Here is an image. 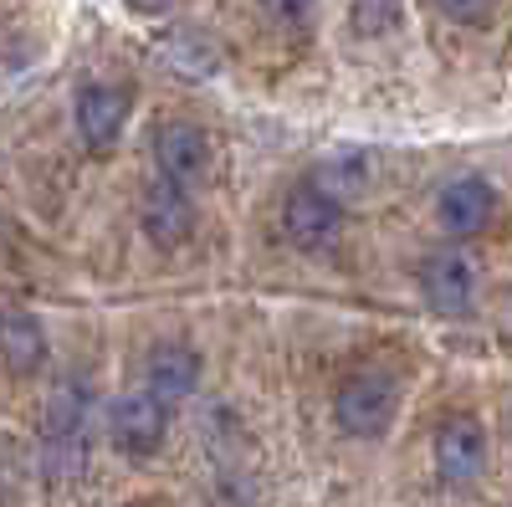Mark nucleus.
Returning <instances> with one entry per match:
<instances>
[{"instance_id": "obj_5", "label": "nucleus", "mask_w": 512, "mask_h": 507, "mask_svg": "<svg viewBox=\"0 0 512 507\" xmlns=\"http://www.w3.org/2000/svg\"><path fill=\"white\" fill-rule=\"evenodd\" d=\"M154 159H159V175L169 185H200L210 175V134L200 129V123L190 118H169L159 123V134H154Z\"/></svg>"}, {"instance_id": "obj_2", "label": "nucleus", "mask_w": 512, "mask_h": 507, "mask_svg": "<svg viewBox=\"0 0 512 507\" xmlns=\"http://www.w3.org/2000/svg\"><path fill=\"white\" fill-rule=\"evenodd\" d=\"M82 451H88V390L57 385L47 405V467L52 477L82 472Z\"/></svg>"}, {"instance_id": "obj_6", "label": "nucleus", "mask_w": 512, "mask_h": 507, "mask_svg": "<svg viewBox=\"0 0 512 507\" xmlns=\"http://www.w3.org/2000/svg\"><path fill=\"white\" fill-rule=\"evenodd\" d=\"M128 113H134V93L118 88V82H88L77 93V134L93 154H108L123 134Z\"/></svg>"}, {"instance_id": "obj_7", "label": "nucleus", "mask_w": 512, "mask_h": 507, "mask_svg": "<svg viewBox=\"0 0 512 507\" xmlns=\"http://www.w3.org/2000/svg\"><path fill=\"white\" fill-rule=\"evenodd\" d=\"M482 467H487V431H482V420L451 415L446 426L436 431V472H441V482H451V487L477 482Z\"/></svg>"}, {"instance_id": "obj_9", "label": "nucleus", "mask_w": 512, "mask_h": 507, "mask_svg": "<svg viewBox=\"0 0 512 507\" xmlns=\"http://www.w3.org/2000/svg\"><path fill=\"white\" fill-rule=\"evenodd\" d=\"M492 216H497V195H492V185L477 180V175L451 180V185L441 190V200H436V221H441V231L456 236V241L482 236V231L492 226Z\"/></svg>"}, {"instance_id": "obj_3", "label": "nucleus", "mask_w": 512, "mask_h": 507, "mask_svg": "<svg viewBox=\"0 0 512 507\" xmlns=\"http://www.w3.org/2000/svg\"><path fill=\"white\" fill-rule=\"evenodd\" d=\"M164 431H169V405L154 400L149 390H134V395H118L113 410H108V441L123 451V456H154L164 446Z\"/></svg>"}, {"instance_id": "obj_10", "label": "nucleus", "mask_w": 512, "mask_h": 507, "mask_svg": "<svg viewBox=\"0 0 512 507\" xmlns=\"http://www.w3.org/2000/svg\"><path fill=\"white\" fill-rule=\"evenodd\" d=\"M144 231H149L154 246H180V241H190V231H195L190 190L169 185V180L149 185V195H144Z\"/></svg>"}, {"instance_id": "obj_4", "label": "nucleus", "mask_w": 512, "mask_h": 507, "mask_svg": "<svg viewBox=\"0 0 512 507\" xmlns=\"http://www.w3.org/2000/svg\"><path fill=\"white\" fill-rule=\"evenodd\" d=\"M282 231L303 251H323V246L338 241V231H344V205H338L318 180H308L282 200Z\"/></svg>"}, {"instance_id": "obj_11", "label": "nucleus", "mask_w": 512, "mask_h": 507, "mask_svg": "<svg viewBox=\"0 0 512 507\" xmlns=\"http://www.w3.org/2000/svg\"><path fill=\"white\" fill-rule=\"evenodd\" d=\"M144 374H149V395L164 400V405H175V400H185L200 385V354L190 344H159L149 354Z\"/></svg>"}, {"instance_id": "obj_13", "label": "nucleus", "mask_w": 512, "mask_h": 507, "mask_svg": "<svg viewBox=\"0 0 512 507\" xmlns=\"http://www.w3.org/2000/svg\"><path fill=\"white\" fill-rule=\"evenodd\" d=\"M436 11L456 26H487L497 16V0H436Z\"/></svg>"}, {"instance_id": "obj_12", "label": "nucleus", "mask_w": 512, "mask_h": 507, "mask_svg": "<svg viewBox=\"0 0 512 507\" xmlns=\"http://www.w3.org/2000/svg\"><path fill=\"white\" fill-rule=\"evenodd\" d=\"M0 364L11 374H36L47 364V333L31 313H0Z\"/></svg>"}, {"instance_id": "obj_8", "label": "nucleus", "mask_w": 512, "mask_h": 507, "mask_svg": "<svg viewBox=\"0 0 512 507\" xmlns=\"http://www.w3.org/2000/svg\"><path fill=\"white\" fill-rule=\"evenodd\" d=\"M420 292H425V303H431V313L461 318V313H472V303H477V277H472V267H466V257H456V251H436V257L420 262Z\"/></svg>"}, {"instance_id": "obj_14", "label": "nucleus", "mask_w": 512, "mask_h": 507, "mask_svg": "<svg viewBox=\"0 0 512 507\" xmlns=\"http://www.w3.org/2000/svg\"><path fill=\"white\" fill-rule=\"evenodd\" d=\"M262 6H267V16L282 21V26H303V21L313 16L318 0H262Z\"/></svg>"}, {"instance_id": "obj_15", "label": "nucleus", "mask_w": 512, "mask_h": 507, "mask_svg": "<svg viewBox=\"0 0 512 507\" xmlns=\"http://www.w3.org/2000/svg\"><path fill=\"white\" fill-rule=\"evenodd\" d=\"M128 6H134L139 16H164L169 6H175V0H128Z\"/></svg>"}, {"instance_id": "obj_1", "label": "nucleus", "mask_w": 512, "mask_h": 507, "mask_svg": "<svg viewBox=\"0 0 512 507\" xmlns=\"http://www.w3.org/2000/svg\"><path fill=\"white\" fill-rule=\"evenodd\" d=\"M400 410V379L390 369H354L344 385H338L333 395V420H338V431H349V436H384L390 431V420Z\"/></svg>"}]
</instances>
